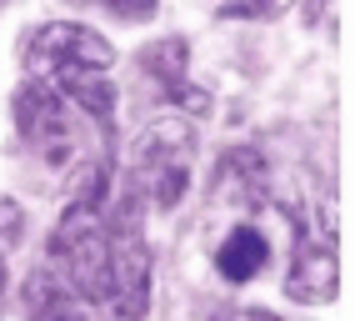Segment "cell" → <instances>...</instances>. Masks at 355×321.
Returning a JSON list of instances; mask_svg holds the SVG:
<instances>
[{
  "instance_id": "obj_1",
  "label": "cell",
  "mask_w": 355,
  "mask_h": 321,
  "mask_svg": "<svg viewBox=\"0 0 355 321\" xmlns=\"http://www.w3.org/2000/svg\"><path fill=\"white\" fill-rule=\"evenodd\" d=\"M20 60H26L31 81L60 90L80 76H105L115 65V45L80 20H45L20 40Z\"/></svg>"
},
{
  "instance_id": "obj_2",
  "label": "cell",
  "mask_w": 355,
  "mask_h": 321,
  "mask_svg": "<svg viewBox=\"0 0 355 321\" xmlns=\"http://www.w3.org/2000/svg\"><path fill=\"white\" fill-rule=\"evenodd\" d=\"M191 151H196V131H191V121H180V116L150 121L146 131L135 135L130 176H135V186L146 191L160 211H175L185 186H191Z\"/></svg>"
},
{
  "instance_id": "obj_3",
  "label": "cell",
  "mask_w": 355,
  "mask_h": 321,
  "mask_svg": "<svg viewBox=\"0 0 355 321\" xmlns=\"http://www.w3.org/2000/svg\"><path fill=\"white\" fill-rule=\"evenodd\" d=\"M15 131L45 166H70V156H76V126H70L65 96L40 81H26L15 90Z\"/></svg>"
},
{
  "instance_id": "obj_4",
  "label": "cell",
  "mask_w": 355,
  "mask_h": 321,
  "mask_svg": "<svg viewBox=\"0 0 355 321\" xmlns=\"http://www.w3.org/2000/svg\"><path fill=\"white\" fill-rule=\"evenodd\" d=\"M336 291H340V261H336V241H311V236H300L295 246V266H291V277H286V296L300 306H325V302H336Z\"/></svg>"
},
{
  "instance_id": "obj_5",
  "label": "cell",
  "mask_w": 355,
  "mask_h": 321,
  "mask_svg": "<svg viewBox=\"0 0 355 321\" xmlns=\"http://www.w3.org/2000/svg\"><path fill=\"white\" fill-rule=\"evenodd\" d=\"M20 306H26V321H96L101 311H90L76 291H70L51 266L31 271L26 281V296H20Z\"/></svg>"
},
{
  "instance_id": "obj_6",
  "label": "cell",
  "mask_w": 355,
  "mask_h": 321,
  "mask_svg": "<svg viewBox=\"0 0 355 321\" xmlns=\"http://www.w3.org/2000/svg\"><path fill=\"white\" fill-rule=\"evenodd\" d=\"M266 266H270V236L255 231V226H235V231L220 241V251H216V271H220L225 286H245Z\"/></svg>"
},
{
  "instance_id": "obj_7",
  "label": "cell",
  "mask_w": 355,
  "mask_h": 321,
  "mask_svg": "<svg viewBox=\"0 0 355 321\" xmlns=\"http://www.w3.org/2000/svg\"><path fill=\"white\" fill-rule=\"evenodd\" d=\"M60 96L65 101H76L90 121H101V126H110V116H115V85L105 81V76H80V81H70V85H60Z\"/></svg>"
},
{
  "instance_id": "obj_8",
  "label": "cell",
  "mask_w": 355,
  "mask_h": 321,
  "mask_svg": "<svg viewBox=\"0 0 355 321\" xmlns=\"http://www.w3.org/2000/svg\"><path fill=\"white\" fill-rule=\"evenodd\" d=\"M20 226H26V216H20V206L10 196H0V241H15Z\"/></svg>"
},
{
  "instance_id": "obj_9",
  "label": "cell",
  "mask_w": 355,
  "mask_h": 321,
  "mask_svg": "<svg viewBox=\"0 0 355 321\" xmlns=\"http://www.w3.org/2000/svg\"><path fill=\"white\" fill-rule=\"evenodd\" d=\"M101 6H110L115 15H125V20H146V15H155V0H101Z\"/></svg>"
},
{
  "instance_id": "obj_10",
  "label": "cell",
  "mask_w": 355,
  "mask_h": 321,
  "mask_svg": "<svg viewBox=\"0 0 355 321\" xmlns=\"http://www.w3.org/2000/svg\"><path fill=\"white\" fill-rule=\"evenodd\" d=\"M216 321H286V316H275L266 306H235V311H220Z\"/></svg>"
},
{
  "instance_id": "obj_11",
  "label": "cell",
  "mask_w": 355,
  "mask_h": 321,
  "mask_svg": "<svg viewBox=\"0 0 355 321\" xmlns=\"http://www.w3.org/2000/svg\"><path fill=\"white\" fill-rule=\"evenodd\" d=\"M336 10V0H305V26H315V20H330Z\"/></svg>"
},
{
  "instance_id": "obj_12",
  "label": "cell",
  "mask_w": 355,
  "mask_h": 321,
  "mask_svg": "<svg viewBox=\"0 0 355 321\" xmlns=\"http://www.w3.org/2000/svg\"><path fill=\"white\" fill-rule=\"evenodd\" d=\"M0 296H6V256H0Z\"/></svg>"
},
{
  "instance_id": "obj_13",
  "label": "cell",
  "mask_w": 355,
  "mask_h": 321,
  "mask_svg": "<svg viewBox=\"0 0 355 321\" xmlns=\"http://www.w3.org/2000/svg\"><path fill=\"white\" fill-rule=\"evenodd\" d=\"M0 10H6V0H0Z\"/></svg>"
}]
</instances>
